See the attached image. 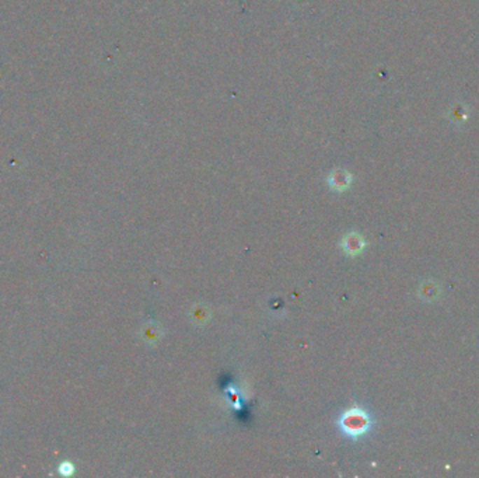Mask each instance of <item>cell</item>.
<instances>
[{"label":"cell","mask_w":479,"mask_h":478,"mask_svg":"<svg viewBox=\"0 0 479 478\" xmlns=\"http://www.w3.org/2000/svg\"><path fill=\"white\" fill-rule=\"evenodd\" d=\"M338 425L340 430L352 439L364 436L371 429V418L368 412L360 407H352L339 416Z\"/></svg>","instance_id":"cell-1"},{"label":"cell","mask_w":479,"mask_h":478,"mask_svg":"<svg viewBox=\"0 0 479 478\" xmlns=\"http://www.w3.org/2000/svg\"><path fill=\"white\" fill-rule=\"evenodd\" d=\"M364 245H366L364 238L357 233H347L340 241V247L343 252L350 257L359 255L364 250Z\"/></svg>","instance_id":"cell-2"},{"label":"cell","mask_w":479,"mask_h":478,"mask_svg":"<svg viewBox=\"0 0 479 478\" xmlns=\"http://www.w3.org/2000/svg\"><path fill=\"white\" fill-rule=\"evenodd\" d=\"M140 335H141V338H143L147 343H154V342H157V341L161 338L162 332H161L160 327H158L155 322L148 321V322H146V324L141 327Z\"/></svg>","instance_id":"cell-3"},{"label":"cell","mask_w":479,"mask_h":478,"mask_svg":"<svg viewBox=\"0 0 479 478\" xmlns=\"http://www.w3.org/2000/svg\"><path fill=\"white\" fill-rule=\"evenodd\" d=\"M329 184L332 185L333 189L336 191H343L349 186L350 184V175L346 174V172H342V171H338L335 174L331 175L329 178Z\"/></svg>","instance_id":"cell-4"},{"label":"cell","mask_w":479,"mask_h":478,"mask_svg":"<svg viewBox=\"0 0 479 478\" xmlns=\"http://www.w3.org/2000/svg\"><path fill=\"white\" fill-rule=\"evenodd\" d=\"M192 314V320L195 324H206L209 317H210V311L206 306H202V304H197L193 307V310L190 311Z\"/></svg>","instance_id":"cell-5"}]
</instances>
